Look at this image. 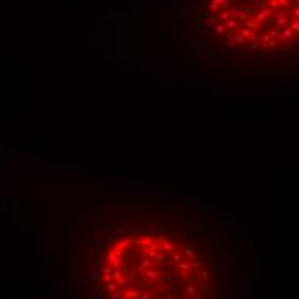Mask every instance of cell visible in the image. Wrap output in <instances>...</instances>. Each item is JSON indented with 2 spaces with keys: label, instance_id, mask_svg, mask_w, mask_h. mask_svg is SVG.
Masks as SVG:
<instances>
[{
  "label": "cell",
  "instance_id": "8992f818",
  "mask_svg": "<svg viewBox=\"0 0 299 299\" xmlns=\"http://www.w3.org/2000/svg\"><path fill=\"white\" fill-rule=\"evenodd\" d=\"M174 248V244H170V242H167V241H163V251H170Z\"/></svg>",
  "mask_w": 299,
  "mask_h": 299
},
{
  "label": "cell",
  "instance_id": "277c9868",
  "mask_svg": "<svg viewBox=\"0 0 299 299\" xmlns=\"http://www.w3.org/2000/svg\"><path fill=\"white\" fill-rule=\"evenodd\" d=\"M144 275H146L148 278H157V275H158V273H157L155 270H148V272H144Z\"/></svg>",
  "mask_w": 299,
  "mask_h": 299
},
{
  "label": "cell",
  "instance_id": "4fadbf2b",
  "mask_svg": "<svg viewBox=\"0 0 299 299\" xmlns=\"http://www.w3.org/2000/svg\"><path fill=\"white\" fill-rule=\"evenodd\" d=\"M102 272H103V275H108V273L112 272V268H110V267H103V270H102Z\"/></svg>",
  "mask_w": 299,
  "mask_h": 299
},
{
  "label": "cell",
  "instance_id": "6da1fadb",
  "mask_svg": "<svg viewBox=\"0 0 299 299\" xmlns=\"http://www.w3.org/2000/svg\"><path fill=\"white\" fill-rule=\"evenodd\" d=\"M105 261H107V263H110L114 268H120V265H122V261H120L119 258H115V256H112V254H110V256H107V260H105Z\"/></svg>",
  "mask_w": 299,
  "mask_h": 299
},
{
  "label": "cell",
  "instance_id": "8fae6325",
  "mask_svg": "<svg viewBox=\"0 0 299 299\" xmlns=\"http://www.w3.org/2000/svg\"><path fill=\"white\" fill-rule=\"evenodd\" d=\"M201 275H203V278H205V282H208V280H210V273H208V272H201Z\"/></svg>",
  "mask_w": 299,
  "mask_h": 299
},
{
  "label": "cell",
  "instance_id": "9c48e42d",
  "mask_svg": "<svg viewBox=\"0 0 299 299\" xmlns=\"http://www.w3.org/2000/svg\"><path fill=\"white\" fill-rule=\"evenodd\" d=\"M179 268H181L182 272H186V270H189V263H181V265H179Z\"/></svg>",
  "mask_w": 299,
  "mask_h": 299
},
{
  "label": "cell",
  "instance_id": "ac0fdd59",
  "mask_svg": "<svg viewBox=\"0 0 299 299\" xmlns=\"http://www.w3.org/2000/svg\"><path fill=\"white\" fill-rule=\"evenodd\" d=\"M139 299H150V296H148V294H141Z\"/></svg>",
  "mask_w": 299,
  "mask_h": 299
},
{
  "label": "cell",
  "instance_id": "30bf717a",
  "mask_svg": "<svg viewBox=\"0 0 299 299\" xmlns=\"http://www.w3.org/2000/svg\"><path fill=\"white\" fill-rule=\"evenodd\" d=\"M105 289H107L108 292H114V291H115V284H108V285H107Z\"/></svg>",
  "mask_w": 299,
  "mask_h": 299
},
{
  "label": "cell",
  "instance_id": "5b68a950",
  "mask_svg": "<svg viewBox=\"0 0 299 299\" xmlns=\"http://www.w3.org/2000/svg\"><path fill=\"white\" fill-rule=\"evenodd\" d=\"M194 292H196V287H194V285H188L186 294H188V296H194Z\"/></svg>",
  "mask_w": 299,
  "mask_h": 299
},
{
  "label": "cell",
  "instance_id": "d6986e66",
  "mask_svg": "<svg viewBox=\"0 0 299 299\" xmlns=\"http://www.w3.org/2000/svg\"><path fill=\"white\" fill-rule=\"evenodd\" d=\"M167 299H174V297H172V296H167Z\"/></svg>",
  "mask_w": 299,
  "mask_h": 299
},
{
  "label": "cell",
  "instance_id": "e0dca14e",
  "mask_svg": "<svg viewBox=\"0 0 299 299\" xmlns=\"http://www.w3.org/2000/svg\"><path fill=\"white\" fill-rule=\"evenodd\" d=\"M110 280H112L110 275H103V282H110Z\"/></svg>",
  "mask_w": 299,
  "mask_h": 299
},
{
  "label": "cell",
  "instance_id": "52a82bcc",
  "mask_svg": "<svg viewBox=\"0 0 299 299\" xmlns=\"http://www.w3.org/2000/svg\"><path fill=\"white\" fill-rule=\"evenodd\" d=\"M133 297H136L134 291H126V299H133Z\"/></svg>",
  "mask_w": 299,
  "mask_h": 299
},
{
  "label": "cell",
  "instance_id": "ba28073f",
  "mask_svg": "<svg viewBox=\"0 0 299 299\" xmlns=\"http://www.w3.org/2000/svg\"><path fill=\"white\" fill-rule=\"evenodd\" d=\"M186 256H188V258H194V251H193L191 248H189V249H186Z\"/></svg>",
  "mask_w": 299,
  "mask_h": 299
},
{
  "label": "cell",
  "instance_id": "3957f363",
  "mask_svg": "<svg viewBox=\"0 0 299 299\" xmlns=\"http://www.w3.org/2000/svg\"><path fill=\"white\" fill-rule=\"evenodd\" d=\"M136 244H138V246H150V244H153V239H151V237H143V239H138V241H136Z\"/></svg>",
  "mask_w": 299,
  "mask_h": 299
},
{
  "label": "cell",
  "instance_id": "5bb4252c",
  "mask_svg": "<svg viewBox=\"0 0 299 299\" xmlns=\"http://www.w3.org/2000/svg\"><path fill=\"white\" fill-rule=\"evenodd\" d=\"M172 261H174V263H175V261H181V254H174V256H172Z\"/></svg>",
  "mask_w": 299,
  "mask_h": 299
},
{
  "label": "cell",
  "instance_id": "2e32d148",
  "mask_svg": "<svg viewBox=\"0 0 299 299\" xmlns=\"http://www.w3.org/2000/svg\"><path fill=\"white\" fill-rule=\"evenodd\" d=\"M120 297H122V292H120V291H117V292L114 294V299H120Z\"/></svg>",
  "mask_w": 299,
  "mask_h": 299
},
{
  "label": "cell",
  "instance_id": "7c38bea8",
  "mask_svg": "<svg viewBox=\"0 0 299 299\" xmlns=\"http://www.w3.org/2000/svg\"><path fill=\"white\" fill-rule=\"evenodd\" d=\"M150 265H151V263H150V260H143V263H141V267H143V268H148Z\"/></svg>",
  "mask_w": 299,
  "mask_h": 299
},
{
  "label": "cell",
  "instance_id": "7a4b0ae2",
  "mask_svg": "<svg viewBox=\"0 0 299 299\" xmlns=\"http://www.w3.org/2000/svg\"><path fill=\"white\" fill-rule=\"evenodd\" d=\"M131 244H133V239H131V237H126V239H122V241H119L117 246H119V249H126V248L131 246Z\"/></svg>",
  "mask_w": 299,
  "mask_h": 299
},
{
  "label": "cell",
  "instance_id": "9a60e30c",
  "mask_svg": "<svg viewBox=\"0 0 299 299\" xmlns=\"http://www.w3.org/2000/svg\"><path fill=\"white\" fill-rule=\"evenodd\" d=\"M120 277H122V273H120L119 270H117V272H114V278H117V280H119Z\"/></svg>",
  "mask_w": 299,
  "mask_h": 299
}]
</instances>
